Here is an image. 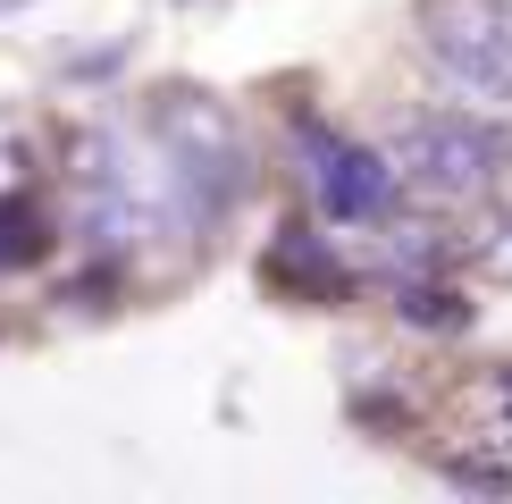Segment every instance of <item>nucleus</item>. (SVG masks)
<instances>
[{
	"instance_id": "obj_6",
	"label": "nucleus",
	"mask_w": 512,
	"mask_h": 504,
	"mask_svg": "<svg viewBox=\"0 0 512 504\" xmlns=\"http://www.w3.org/2000/svg\"><path fill=\"white\" fill-rule=\"evenodd\" d=\"M479 261L496 269V278H512V219H504V227H487V236H479Z\"/></svg>"
},
{
	"instance_id": "obj_3",
	"label": "nucleus",
	"mask_w": 512,
	"mask_h": 504,
	"mask_svg": "<svg viewBox=\"0 0 512 504\" xmlns=\"http://www.w3.org/2000/svg\"><path fill=\"white\" fill-rule=\"evenodd\" d=\"M403 160H412V177L429 185L437 202H471L487 177H496V135L487 126H471V118H437V126H420L412 143H403Z\"/></svg>"
},
{
	"instance_id": "obj_5",
	"label": "nucleus",
	"mask_w": 512,
	"mask_h": 504,
	"mask_svg": "<svg viewBox=\"0 0 512 504\" xmlns=\"http://www.w3.org/2000/svg\"><path fill=\"white\" fill-rule=\"evenodd\" d=\"M403 311H412L420 328H429V320H437V328H454V320H462V311H454V294H429V286H420V294H412Z\"/></svg>"
},
{
	"instance_id": "obj_7",
	"label": "nucleus",
	"mask_w": 512,
	"mask_h": 504,
	"mask_svg": "<svg viewBox=\"0 0 512 504\" xmlns=\"http://www.w3.org/2000/svg\"><path fill=\"white\" fill-rule=\"evenodd\" d=\"M34 210L26 202H0V261H26V244H17V227H26Z\"/></svg>"
},
{
	"instance_id": "obj_2",
	"label": "nucleus",
	"mask_w": 512,
	"mask_h": 504,
	"mask_svg": "<svg viewBox=\"0 0 512 504\" xmlns=\"http://www.w3.org/2000/svg\"><path fill=\"white\" fill-rule=\"evenodd\" d=\"M152 135L177 152V168L202 185V202L219 210V202H236L244 185H252V168H244V143H236V118L219 110V101H194V93H177L168 110L152 118Z\"/></svg>"
},
{
	"instance_id": "obj_1",
	"label": "nucleus",
	"mask_w": 512,
	"mask_h": 504,
	"mask_svg": "<svg viewBox=\"0 0 512 504\" xmlns=\"http://www.w3.org/2000/svg\"><path fill=\"white\" fill-rule=\"evenodd\" d=\"M429 59L462 118H512V9L504 0H429Z\"/></svg>"
},
{
	"instance_id": "obj_4",
	"label": "nucleus",
	"mask_w": 512,
	"mask_h": 504,
	"mask_svg": "<svg viewBox=\"0 0 512 504\" xmlns=\"http://www.w3.org/2000/svg\"><path fill=\"white\" fill-rule=\"evenodd\" d=\"M303 152H311V194L328 202L336 219H387L395 210V168L378 152H353L328 126H303Z\"/></svg>"
}]
</instances>
